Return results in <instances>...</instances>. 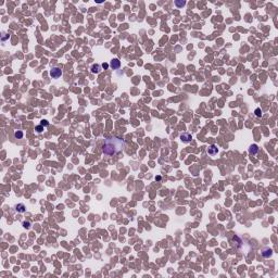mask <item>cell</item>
Returning a JSON list of instances; mask_svg holds the SVG:
<instances>
[{"label": "cell", "mask_w": 278, "mask_h": 278, "mask_svg": "<svg viewBox=\"0 0 278 278\" xmlns=\"http://www.w3.org/2000/svg\"><path fill=\"white\" fill-rule=\"evenodd\" d=\"M254 113H255V115L257 116V117H261L262 116V111H261V109H256V110L254 111Z\"/></svg>", "instance_id": "cell-11"}, {"label": "cell", "mask_w": 278, "mask_h": 278, "mask_svg": "<svg viewBox=\"0 0 278 278\" xmlns=\"http://www.w3.org/2000/svg\"><path fill=\"white\" fill-rule=\"evenodd\" d=\"M175 4L177 7H184L186 4V2L185 1H175Z\"/></svg>", "instance_id": "cell-12"}, {"label": "cell", "mask_w": 278, "mask_h": 278, "mask_svg": "<svg viewBox=\"0 0 278 278\" xmlns=\"http://www.w3.org/2000/svg\"><path fill=\"white\" fill-rule=\"evenodd\" d=\"M110 66L112 67L113 70H117L118 67L121 66V62H120V60H118V59H113L112 61L110 62Z\"/></svg>", "instance_id": "cell-4"}, {"label": "cell", "mask_w": 278, "mask_h": 278, "mask_svg": "<svg viewBox=\"0 0 278 278\" xmlns=\"http://www.w3.org/2000/svg\"><path fill=\"white\" fill-rule=\"evenodd\" d=\"M23 136H24V134H23V131H22V130H16L15 133H14V137H15L16 139H22V138H23Z\"/></svg>", "instance_id": "cell-10"}, {"label": "cell", "mask_w": 278, "mask_h": 278, "mask_svg": "<svg viewBox=\"0 0 278 278\" xmlns=\"http://www.w3.org/2000/svg\"><path fill=\"white\" fill-rule=\"evenodd\" d=\"M15 210L19 213H24L25 212V205L23 203H20V204H17V205L15 206Z\"/></svg>", "instance_id": "cell-9"}, {"label": "cell", "mask_w": 278, "mask_h": 278, "mask_svg": "<svg viewBox=\"0 0 278 278\" xmlns=\"http://www.w3.org/2000/svg\"><path fill=\"white\" fill-rule=\"evenodd\" d=\"M23 227H24V228H29V227H31V223H29V222H24Z\"/></svg>", "instance_id": "cell-13"}, {"label": "cell", "mask_w": 278, "mask_h": 278, "mask_svg": "<svg viewBox=\"0 0 278 278\" xmlns=\"http://www.w3.org/2000/svg\"><path fill=\"white\" fill-rule=\"evenodd\" d=\"M217 152H218V149H217V147L215 145H211L209 147V149H208V153L211 156H214V155H216L217 154Z\"/></svg>", "instance_id": "cell-3"}, {"label": "cell", "mask_w": 278, "mask_h": 278, "mask_svg": "<svg viewBox=\"0 0 278 278\" xmlns=\"http://www.w3.org/2000/svg\"><path fill=\"white\" fill-rule=\"evenodd\" d=\"M257 151H259V147H257L256 145H252L249 149V152L251 153V154H256Z\"/></svg>", "instance_id": "cell-7"}, {"label": "cell", "mask_w": 278, "mask_h": 278, "mask_svg": "<svg viewBox=\"0 0 278 278\" xmlns=\"http://www.w3.org/2000/svg\"><path fill=\"white\" fill-rule=\"evenodd\" d=\"M50 76L52 78H59L60 76H62V70L60 67H52L50 71Z\"/></svg>", "instance_id": "cell-2"}, {"label": "cell", "mask_w": 278, "mask_h": 278, "mask_svg": "<svg viewBox=\"0 0 278 278\" xmlns=\"http://www.w3.org/2000/svg\"><path fill=\"white\" fill-rule=\"evenodd\" d=\"M40 125L44 126V127H45V126H48V125H49V122H48V121H46V120H44V121H41Z\"/></svg>", "instance_id": "cell-14"}, {"label": "cell", "mask_w": 278, "mask_h": 278, "mask_svg": "<svg viewBox=\"0 0 278 278\" xmlns=\"http://www.w3.org/2000/svg\"><path fill=\"white\" fill-rule=\"evenodd\" d=\"M180 139L184 141V142H189V141L192 139V137H191L190 134L185 133V134H181V135H180Z\"/></svg>", "instance_id": "cell-5"}, {"label": "cell", "mask_w": 278, "mask_h": 278, "mask_svg": "<svg viewBox=\"0 0 278 278\" xmlns=\"http://www.w3.org/2000/svg\"><path fill=\"white\" fill-rule=\"evenodd\" d=\"M90 70H91V73H99L100 71H101V65H99V64H93Z\"/></svg>", "instance_id": "cell-8"}, {"label": "cell", "mask_w": 278, "mask_h": 278, "mask_svg": "<svg viewBox=\"0 0 278 278\" xmlns=\"http://www.w3.org/2000/svg\"><path fill=\"white\" fill-rule=\"evenodd\" d=\"M2 35H3V36H2V41H4V40H6L7 38H9V35L4 34V33H3V34H2Z\"/></svg>", "instance_id": "cell-16"}, {"label": "cell", "mask_w": 278, "mask_h": 278, "mask_svg": "<svg viewBox=\"0 0 278 278\" xmlns=\"http://www.w3.org/2000/svg\"><path fill=\"white\" fill-rule=\"evenodd\" d=\"M124 147H125L124 139L118 137H111V138H107L104 140L102 151L107 155H113L116 154L117 152H120Z\"/></svg>", "instance_id": "cell-1"}, {"label": "cell", "mask_w": 278, "mask_h": 278, "mask_svg": "<svg viewBox=\"0 0 278 278\" xmlns=\"http://www.w3.org/2000/svg\"><path fill=\"white\" fill-rule=\"evenodd\" d=\"M36 130L38 131V133H41L42 130H44V126H41V125H39V126H37L36 127Z\"/></svg>", "instance_id": "cell-15"}, {"label": "cell", "mask_w": 278, "mask_h": 278, "mask_svg": "<svg viewBox=\"0 0 278 278\" xmlns=\"http://www.w3.org/2000/svg\"><path fill=\"white\" fill-rule=\"evenodd\" d=\"M272 254H273V250L272 249H265L264 251L262 252V255L264 257H266V259H268L269 256H272Z\"/></svg>", "instance_id": "cell-6"}]
</instances>
